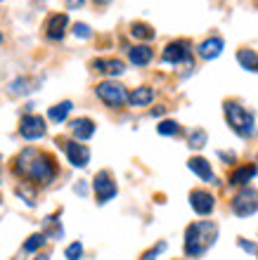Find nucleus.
Returning <instances> with one entry per match:
<instances>
[{"mask_svg": "<svg viewBox=\"0 0 258 260\" xmlns=\"http://www.w3.org/2000/svg\"><path fill=\"white\" fill-rule=\"evenodd\" d=\"M14 173L24 180L38 182V185H48L57 175L54 168V158L45 151H38L34 147H26L19 156L14 158Z\"/></svg>", "mask_w": 258, "mask_h": 260, "instance_id": "obj_1", "label": "nucleus"}, {"mask_svg": "<svg viewBox=\"0 0 258 260\" xmlns=\"http://www.w3.org/2000/svg\"><path fill=\"white\" fill-rule=\"evenodd\" d=\"M218 239V225L211 220L192 222L185 230V255L187 258H202Z\"/></svg>", "mask_w": 258, "mask_h": 260, "instance_id": "obj_2", "label": "nucleus"}, {"mask_svg": "<svg viewBox=\"0 0 258 260\" xmlns=\"http://www.w3.org/2000/svg\"><path fill=\"white\" fill-rule=\"evenodd\" d=\"M223 111H225V118H227V125H230L239 137L256 135V118H253L251 111H246L239 102L227 100V102L223 104Z\"/></svg>", "mask_w": 258, "mask_h": 260, "instance_id": "obj_3", "label": "nucleus"}, {"mask_svg": "<svg viewBox=\"0 0 258 260\" xmlns=\"http://www.w3.org/2000/svg\"><path fill=\"white\" fill-rule=\"evenodd\" d=\"M95 92L107 107H111V109H119V107H123V104L128 102V92H126V88L116 81H102L95 88Z\"/></svg>", "mask_w": 258, "mask_h": 260, "instance_id": "obj_4", "label": "nucleus"}, {"mask_svg": "<svg viewBox=\"0 0 258 260\" xmlns=\"http://www.w3.org/2000/svg\"><path fill=\"white\" fill-rule=\"evenodd\" d=\"M258 211V189L253 187H244L237 197L232 199V213L239 218H249Z\"/></svg>", "mask_w": 258, "mask_h": 260, "instance_id": "obj_5", "label": "nucleus"}, {"mask_svg": "<svg viewBox=\"0 0 258 260\" xmlns=\"http://www.w3.org/2000/svg\"><path fill=\"white\" fill-rule=\"evenodd\" d=\"M93 189H95V197H97V204H107L111 199L116 197V182L111 180V173L109 171H100L93 180Z\"/></svg>", "mask_w": 258, "mask_h": 260, "instance_id": "obj_6", "label": "nucleus"}, {"mask_svg": "<svg viewBox=\"0 0 258 260\" xmlns=\"http://www.w3.org/2000/svg\"><path fill=\"white\" fill-rule=\"evenodd\" d=\"M19 135L24 140H41L45 135V118L38 114H24L19 121Z\"/></svg>", "mask_w": 258, "mask_h": 260, "instance_id": "obj_7", "label": "nucleus"}, {"mask_svg": "<svg viewBox=\"0 0 258 260\" xmlns=\"http://www.w3.org/2000/svg\"><path fill=\"white\" fill-rule=\"evenodd\" d=\"M161 59L166 64H183L192 59V45L187 41H173L163 48Z\"/></svg>", "mask_w": 258, "mask_h": 260, "instance_id": "obj_8", "label": "nucleus"}, {"mask_svg": "<svg viewBox=\"0 0 258 260\" xmlns=\"http://www.w3.org/2000/svg\"><path fill=\"white\" fill-rule=\"evenodd\" d=\"M62 144H64L69 164L74 166V168H85L90 164V149L85 144H78L74 140H62Z\"/></svg>", "mask_w": 258, "mask_h": 260, "instance_id": "obj_9", "label": "nucleus"}, {"mask_svg": "<svg viewBox=\"0 0 258 260\" xmlns=\"http://www.w3.org/2000/svg\"><path fill=\"white\" fill-rule=\"evenodd\" d=\"M190 206L192 211L199 213V215H209L216 208V197L206 192V189H194V192H190Z\"/></svg>", "mask_w": 258, "mask_h": 260, "instance_id": "obj_10", "label": "nucleus"}, {"mask_svg": "<svg viewBox=\"0 0 258 260\" xmlns=\"http://www.w3.org/2000/svg\"><path fill=\"white\" fill-rule=\"evenodd\" d=\"M67 24H69V17L64 12H57L52 14L45 24V36L50 41H62L64 38V31H67Z\"/></svg>", "mask_w": 258, "mask_h": 260, "instance_id": "obj_11", "label": "nucleus"}, {"mask_svg": "<svg viewBox=\"0 0 258 260\" xmlns=\"http://www.w3.org/2000/svg\"><path fill=\"white\" fill-rule=\"evenodd\" d=\"M256 173H258V168L253 164H246V166H239V168H235V171L230 173V182L232 187H244V185H249L253 178H256Z\"/></svg>", "mask_w": 258, "mask_h": 260, "instance_id": "obj_12", "label": "nucleus"}, {"mask_svg": "<svg viewBox=\"0 0 258 260\" xmlns=\"http://www.w3.org/2000/svg\"><path fill=\"white\" fill-rule=\"evenodd\" d=\"M223 38H218V36H213V38H206L202 45L197 48V55L202 57V59H216L220 52H223Z\"/></svg>", "mask_w": 258, "mask_h": 260, "instance_id": "obj_13", "label": "nucleus"}, {"mask_svg": "<svg viewBox=\"0 0 258 260\" xmlns=\"http://www.w3.org/2000/svg\"><path fill=\"white\" fill-rule=\"evenodd\" d=\"M93 69L100 71V74H104V76H121L123 71H126V64H123L121 59L111 57V59H95V62H93Z\"/></svg>", "mask_w": 258, "mask_h": 260, "instance_id": "obj_14", "label": "nucleus"}, {"mask_svg": "<svg viewBox=\"0 0 258 260\" xmlns=\"http://www.w3.org/2000/svg\"><path fill=\"white\" fill-rule=\"evenodd\" d=\"M187 166H190V171L194 173V175H199V178L204 180V182H213V171H211V164L206 161V158H202V156H194V158H190L187 161Z\"/></svg>", "mask_w": 258, "mask_h": 260, "instance_id": "obj_15", "label": "nucleus"}, {"mask_svg": "<svg viewBox=\"0 0 258 260\" xmlns=\"http://www.w3.org/2000/svg\"><path fill=\"white\" fill-rule=\"evenodd\" d=\"M152 57H154V52H152L150 45H135V48L128 50V59L135 67H147L152 62Z\"/></svg>", "mask_w": 258, "mask_h": 260, "instance_id": "obj_16", "label": "nucleus"}, {"mask_svg": "<svg viewBox=\"0 0 258 260\" xmlns=\"http://www.w3.org/2000/svg\"><path fill=\"white\" fill-rule=\"evenodd\" d=\"M71 133L78 140H90L95 135V123L90 118H76V121H71Z\"/></svg>", "mask_w": 258, "mask_h": 260, "instance_id": "obj_17", "label": "nucleus"}, {"mask_svg": "<svg viewBox=\"0 0 258 260\" xmlns=\"http://www.w3.org/2000/svg\"><path fill=\"white\" fill-rule=\"evenodd\" d=\"M154 100V90L142 85V88H135L133 92H128V104L130 107H147V104Z\"/></svg>", "mask_w": 258, "mask_h": 260, "instance_id": "obj_18", "label": "nucleus"}, {"mask_svg": "<svg viewBox=\"0 0 258 260\" xmlns=\"http://www.w3.org/2000/svg\"><path fill=\"white\" fill-rule=\"evenodd\" d=\"M237 62L242 64L246 71H253V74H258V52H256V50L242 48L237 52Z\"/></svg>", "mask_w": 258, "mask_h": 260, "instance_id": "obj_19", "label": "nucleus"}, {"mask_svg": "<svg viewBox=\"0 0 258 260\" xmlns=\"http://www.w3.org/2000/svg\"><path fill=\"white\" fill-rule=\"evenodd\" d=\"M38 81L36 78H17V81L10 83V92L12 95H28V92H34Z\"/></svg>", "mask_w": 258, "mask_h": 260, "instance_id": "obj_20", "label": "nucleus"}, {"mask_svg": "<svg viewBox=\"0 0 258 260\" xmlns=\"http://www.w3.org/2000/svg\"><path fill=\"white\" fill-rule=\"evenodd\" d=\"M71 109H74V104L69 102V100H64V102H60V104H54V107H50L48 116H50V121H54V123H62V121H64L69 114H71Z\"/></svg>", "mask_w": 258, "mask_h": 260, "instance_id": "obj_21", "label": "nucleus"}, {"mask_svg": "<svg viewBox=\"0 0 258 260\" xmlns=\"http://www.w3.org/2000/svg\"><path fill=\"white\" fill-rule=\"evenodd\" d=\"M130 36L137 38V41H152L156 34H154V28H152L150 24H145V21H135V24L130 26Z\"/></svg>", "mask_w": 258, "mask_h": 260, "instance_id": "obj_22", "label": "nucleus"}, {"mask_svg": "<svg viewBox=\"0 0 258 260\" xmlns=\"http://www.w3.org/2000/svg\"><path fill=\"white\" fill-rule=\"evenodd\" d=\"M45 237H52V239H62V225L60 220H57V215H50V218H45Z\"/></svg>", "mask_w": 258, "mask_h": 260, "instance_id": "obj_23", "label": "nucleus"}, {"mask_svg": "<svg viewBox=\"0 0 258 260\" xmlns=\"http://www.w3.org/2000/svg\"><path fill=\"white\" fill-rule=\"evenodd\" d=\"M43 244H45V234L43 232L41 234H31V237L26 239V244H24V251H26V253H36Z\"/></svg>", "mask_w": 258, "mask_h": 260, "instance_id": "obj_24", "label": "nucleus"}, {"mask_svg": "<svg viewBox=\"0 0 258 260\" xmlns=\"http://www.w3.org/2000/svg\"><path fill=\"white\" fill-rule=\"evenodd\" d=\"M206 144V130L197 128V130H192L190 133V147L192 149H202Z\"/></svg>", "mask_w": 258, "mask_h": 260, "instance_id": "obj_25", "label": "nucleus"}, {"mask_svg": "<svg viewBox=\"0 0 258 260\" xmlns=\"http://www.w3.org/2000/svg\"><path fill=\"white\" fill-rule=\"evenodd\" d=\"M156 130H159V135H178V133H180V125H178L176 121H161V123L156 125Z\"/></svg>", "mask_w": 258, "mask_h": 260, "instance_id": "obj_26", "label": "nucleus"}, {"mask_svg": "<svg viewBox=\"0 0 258 260\" xmlns=\"http://www.w3.org/2000/svg\"><path fill=\"white\" fill-rule=\"evenodd\" d=\"M64 255H67V260H81V255H83V244H78V241L69 244L67 251H64Z\"/></svg>", "mask_w": 258, "mask_h": 260, "instance_id": "obj_27", "label": "nucleus"}, {"mask_svg": "<svg viewBox=\"0 0 258 260\" xmlns=\"http://www.w3.org/2000/svg\"><path fill=\"white\" fill-rule=\"evenodd\" d=\"M163 251H166V241H159V244H156V246H152L140 260H156V255L163 253Z\"/></svg>", "mask_w": 258, "mask_h": 260, "instance_id": "obj_28", "label": "nucleus"}, {"mask_svg": "<svg viewBox=\"0 0 258 260\" xmlns=\"http://www.w3.org/2000/svg\"><path fill=\"white\" fill-rule=\"evenodd\" d=\"M17 194H19V197H24V199H26V206H36V194L31 192V189H28L26 185L17 187Z\"/></svg>", "mask_w": 258, "mask_h": 260, "instance_id": "obj_29", "label": "nucleus"}, {"mask_svg": "<svg viewBox=\"0 0 258 260\" xmlns=\"http://www.w3.org/2000/svg\"><path fill=\"white\" fill-rule=\"evenodd\" d=\"M74 34H76V38H90V36H93V31H90L88 24H76Z\"/></svg>", "mask_w": 258, "mask_h": 260, "instance_id": "obj_30", "label": "nucleus"}, {"mask_svg": "<svg viewBox=\"0 0 258 260\" xmlns=\"http://www.w3.org/2000/svg\"><path fill=\"white\" fill-rule=\"evenodd\" d=\"M239 246L244 248L246 253H253V251H256V244H251V241H246V239H239Z\"/></svg>", "mask_w": 258, "mask_h": 260, "instance_id": "obj_31", "label": "nucleus"}, {"mask_svg": "<svg viewBox=\"0 0 258 260\" xmlns=\"http://www.w3.org/2000/svg\"><path fill=\"white\" fill-rule=\"evenodd\" d=\"M163 111H166L163 107H156V109H152V116H161Z\"/></svg>", "mask_w": 258, "mask_h": 260, "instance_id": "obj_32", "label": "nucleus"}, {"mask_svg": "<svg viewBox=\"0 0 258 260\" xmlns=\"http://www.w3.org/2000/svg\"><path fill=\"white\" fill-rule=\"evenodd\" d=\"M34 260H50L48 255H38V258H34Z\"/></svg>", "mask_w": 258, "mask_h": 260, "instance_id": "obj_33", "label": "nucleus"}, {"mask_svg": "<svg viewBox=\"0 0 258 260\" xmlns=\"http://www.w3.org/2000/svg\"><path fill=\"white\" fill-rule=\"evenodd\" d=\"M0 43H3V34H0Z\"/></svg>", "mask_w": 258, "mask_h": 260, "instance_id": "obj_34", "label": "nucleus"}]
</instances>
